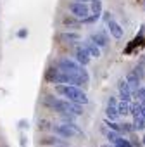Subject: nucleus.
Instances as JSON below:
<instances>
[{
	"label": "nucleus",
	"instance_id": "28",
	"mask_svg": "<svg viewBox=\"0 0 145 147\" xmlns=\"http://www.w3.org/2000/svg\"><path fill=\"white\" fill-rule=\"evenodd\" d=\"M104 19H105V21L109 23V21L112 19V18H111V12H105V14H104Z\"/></svg>",
	"mask_w": 145,
	"mask_h": 147
},
{
	"label": "nucleus",
	"instance_id": "3",
	"mask_svg": "<svg viewBox=\"0 0 145 147\" xmlns=\"http://www.w3.org/2000/svg\"><path fill=\"white\" fill-rule=\"evenodd\" d=\"M69 12L72 14V18H76L80 21L87 19L90 16V7L87 4H80V2H71L69 4Z\"/></svg>",
	"mask_w": 145,
	"mask_h": 147
},
{
	"label": "nucleus",
	"instance_id": "16",
	"mask_svg": "<svg viewBox=\"0 0 145 147\" xmlns=\"http://www.w3.org/2000/svg\"><path fill=\"white\" fill-rule=\"evenodd\" d=\"M140 113H142V104L140 102H135V104H130V114L135 118H140Z\"/></svg>",
	"mask_w": 145,
	"mask_h": 147
},
{
	"label": "nucleus",
	"instance_id": "23",
	"mask_svg": "<svg viewBox=\"0 0 145 147\" xmlns=\"http://www.w3.org/2000/svg\"><path fill=\"white\" fill-rule=\"evenodd\" d=\"M121 131L131 133V131H133V123H123V125H121Z\"/></svg>",
	"mask_w": 145,
	"mask_h": 147
},
{
	"label": "nucleus",
	"instance_id": "30",
	"mask_svg": "<svg viewBox=\"0 0 145 147\" xmlns=\"http://www.w3.org/2000/svg\"><path fill=\"white\" fill-rule=\"evenodd\" d=\"M75 2H80V4H87V2H92V0H75Z\"/></svg>",
	"mask_w": 145,
	"mask_h": 147
},
{
	"label": "nucleus",
	"instance_id": "20",
	"mask_svg": "<svg viewBox=\"0 0 145 147\" xmlns=\"http://www.w3.org/2000/svg\"><path fill=\"white\" fill-rule=\"evenodd\" d=\"M135 99L140 104H145V87H140L138 90H135Z\"/></svg>",
	"mask_w": 145,
	"mask_h": 147
},
{
	"label": "nucleus",
	"instance_id": "24",
	"mask_svg": "<svg viewBox=\"0 0 145 147\" xmlns=\"http://www.w3.org/2000/svg\"><path fill=\"white\" fill-rule=\"evenodd\" d=\"M116 145H117V147H133V145H131V142H130V140H126V138H123V137L117 140V144H116Z\"/></svg>",
	"mask_w": 145,
	"mask_h": 147
},
{
	"label": "nucleus",
	"instance_id": "12",
	"mask_svg": "<svg viewBox=\"0 0 145 147\" xmlns=\"http://www.w3.org/2000/svg\"><path fill=\"white\" fill-rule=\"evenodd\" d=\"M117 107H114V106H107L105 107V119H111V121H114V119H117Z\"/></svg>",
	"mask_w": 145,
	"mask_h": 147
},
{
	"label": "nucleus",
	"instance_id": "26",
	"mask_svg": "<svg viewBox=\"0 0 145 147\" xmlns=\"http://www.w3.org/2000/svg\"><path fill=\"white\" fill-rule=\"evenodd\" d=\"M107 106H114V107H117V100H116V97H109Z\"/></svg>",
	"mask_w": 145,
	"mask_h": 147
},
{
	"label": "nucleus",
	"instance_id": "21",
	"mask_svg": "<svg viewBox=\"0 0 145 147\" xmlns=\"http://www.w3.org/2000/svg\"><path fill=\"white\" fill-rule=\"evenodd\" d=\"M105 125H107V126L111 128V131H117V133L121 131V125H117L116 121H111V119H105Z\"/></svg>",
	"mask_w": 145,
	"mask_h": 147
},
{
	"label": "nucleus",
	"instance_id": "9",
	"mask_svg": "<svg viewBox=\"0 0 145 147\" xmlns=\"http://www.w3.org/2000/svg\"><path fill=\"white\" fill-rule=\"evenodd\" d=\"M90 54L87 52V49L85 47H78L76 49V62L80 64V66H87L88 62H90Z\"/></svg>",
	"mask_w": 145,
	"mask_h": 147
},
{
	"label": "nucleus",
	"instance_id": "14",
	"mask_svg": "<svg viewBox=\"0 0 145 147\" xmlns=\"http://www.w3.org/2000/svg\"><path fill=\"white\" fill-rule=\"evenodd\" d=\"M69 113H71L72 116H81V114H83V106L75 104V102H69Z\"/></svg>",
	"mask_w": 145,
	"mask_h": 147
},
{
	"label": "nucleus",
	"instance_id": "2",
	"mask_svg": "<svg viewBox=\"0 0 145 147\" xmlns=\"http://www.w3.org/2000/svg\"><path fill=\"white\" fill-rule=\"evenodd\" d=\"M54 133H57L59 137L62 138H71V137H75V135H83L81 128L76 125V123H64V125H54L52 126Z\"/></svg>",
	"mask_w": 145,
	"mask_h": 147
},
{
	"label": "nucleus",
	"instance_id": "1",
	"mask_svg": "<svg viewBox=\"0 0 145 147\" xmlns=\"http://www.w3.org/2000/svg\"><path fill=\"white\" fill-rule=\"evenodd\" d=\"M55 92L60 94V95H64L66 99H69V102H75V104H80V106L88 104L87 94L83 90H80L78 87H72V85H57Z\"/></svg>",
	"mask_w": 145,
	"mask_h": 147
},
{
	"label": "nucleus",
	"instance_id": "7",
	"mask_svg": "<svg viewBox=\"0 0 145 147\" xmlns=\"http://www.w3.org/2000/svg\"><path fill=\"white\" fill-rule=\"evenodd\" d=\"M117 90H119V97H121V100H123V102H130V100H131L133 92L130 90V87H128V83H126L124 80H121V82H119Z\"/></svg>",
	"mask_w": 145,
	"mask_h": 147
},
{
	"label": "nucleus",
	"instance_id": "22",
	"mask_svg": "<svg viewBox=\"0 0 145 147\" xmlns=\"http://www.w3.org/2000/svg\"><path fill=\"white\" fill-rule=\"evenodd\" d=\"M107 138H109V142H111V144H114V145H116V144H117V140H119L121 137H119V133H117V131H109V133H107Z\"/></svg>",
	"mask_w": 145,
	"mask_h": 147
},
{
	"label": "nucleus",
	"instance_id": "17",
	"mask_svg": "<svg viewBox=\"0 0 145 147\" xmlns=\"http://www.w3.org/2000/svg\"><path fill=\"white\" fill-rule=\"evenodd\" d=\"M60 144H62V140L57 138V137H47V138L42 140V145H54V147H57Z\"/></svg>",
	"mask_w": 145,
	"mask_h": 147
},
{
	"label": "nucleus",
	"instance_id": "13",
	"mask_svg": "<svg viewBox=\"0 0 145 147\" xmlns=\"http://www.w3.org/2000/svg\"><path fill=\"white\" fill-rule=\"evenodd\" d=\"M92 12H93V16H97V18H100L102 16V2L100 0H92Z\"/></svg>",
	"mask_w": 145,
	"mask_h": 147
},
{
	"label": "nucleus",
	"instance_id": "15",
	"mask_svg": "<svg viewBox=\"0 0 145 147\" xmlns=\"http://www.w3.org/2000/svg\"><path fill=\"white\" fill-rule=\"evenodd\" d=\"M62 23H64V26H69V28H80L81 26V21H78L76 18H64Z\"/></svg>",
	"mask_w": 145,
	"mask_h": 147
},
{
	"label": "nucleus",
	"instance_id": "8",
	"mask_svg": "<svg viewBox=\"0 0 145 147\" xmlns=\"http://www.w3.org/2000/svg\"><path fill=\"white\" fill-rule=\"evenodd\" d=\"M90 42H92V43H95L99 49H100V47H105V45L109 43L107 35H105L104 31H97V33H93V35L90 36Z\"/></svg>",
	"mask_w": 145,
	"mask_h": 147
},
{
	"label": "nucleus",
	"instance_id": "19",
	"mask_svg": "<svg viewBox=\"0 0 145 147\" xmlns=\"http://www.w3.org/2000/svg\"><path fill=\"white\" fill-rule=\"evenodd\" d=\"M133 130H136V131L145 130V119L143 118H135L133 119Z\"/></svg>",
	"mask_w": 145,
	"mask_h": 147
},
{
	"label": "nucleus",
	"instance_id": "33",
	"mask_svg": "<svg viewBox=\"0 0 145 147\" xmlns=\"http://www.w3.org/2000/svg\"><path fill=\"white\" fill-rule=\"evenodd\" d=\"M143 144H145V135H143Z\"/></svg>",
	"mask_w": 145,
	"mask_h": 147
},
{
	"label": "nucleus",
	"instance_id": "27",
	"mask_svg": "<svg viewBox=\"0 0 145 147\" xmlns=\"http://www.w3.org/2000/svg\"><path fill=\"white\" fill-rule=\"evenodd\" d=\"M17 36H19V38H26V36H28V30H24V28H23V30L17 33Z\"/></svg>",
	"mask_w": 145,
	"mask_h": 147
},
{
	"label": "nucleus",
	"instance_id": "32",
	"mask_svg": "<svg viewBox=\"0 0 145 147\" xmlns=\"http://www.w3.org/2000/svg\"><path fill=\"white\" fill-rule=\"evenodd\" d=\"M57 147H66V145H62V144H60V145H57Z\"/></svg>",
	"mask_w": 145,
	"mask_h": 147
},
{
	"label": "nucleus",
	"instance_id": "25",
	"mask_svg": "<svg viewBox=\"0 0 145 147\" xmlns=\"http://www.w3.org/2000/svg\"><path fill=\"white\" fill-rule=\"evenodd\" d=\"M99 19H100V18H97V16L92 14V16H88L87 19H83L81 23H83V24H92V23H95V21H99Z\"/></svg>",
	"mask_w": 145,
	"mask_h": 147
},
{
	"label": "nucleus",
	"instance_id": "31",
	"mask_svg": "<svg viewBox=\"0 0 145 147\" xmlns=\"http://www.w3.org/2000/svg\"><path fill=\"white\" fill-rule=\"evenodd\" d=\"M102 147H111V145H107V144H105V145H102Z\"/></svg>",
	"mask_w": 145,
	"mask_h": 147
},
{
	"label": "nucleus",
	"instance_id": "10",
	"mask_svg": "<svg viewBox=\"0 0 145 147\" xmlns=\"http://www.w3.org/2000/svg\"><path fill=\"white\" fill-rule=\"evenodd\" d=\"M126 83H128V87H130V90L131 92H135V90H138L140 88V78L135 75L133 71H130L128 75H126V80H124Z\"/></svg>",
	"mask_w": 145,
	"mask_h": 147
},
{
	"label": "nucleus",
	"instance_id": "6",
	"mask_svg": "<svg viewBox=\"0 0 145 147\" xmlns=\"http://www.w3.org/2000/svg\"><path fill=\"white\" fill-rule=\"evenodd\" d=\"M107 28H109L111 36H114L116 40H121V38H123L124 31H123V28H121V24H119V23H116L114 19H111V21L107 23Z\"/></svg>",
	"mask_w": 145,
	"mask_h": 147
},
{
	"label": "nucleus",
	"instance_id": "4",
	"mask_svg": "<svg viewBox=\"0 0 145 147\" xmlns=\"http://www.w3.org/2000/svg\"><path fill=\"white\" fill-rule=\"evenodd\" d=\"M81 67H83V66H80L78 62L71 61V59H66V57H62V59L57 62V69L62 71V73H69V75H76V73H80Z\"/></svg>",
	"mask_w": 145,
	"mask_h": 147
},
{
	"label": "nucleus",
	"instance_id": "5",
	"mask_svg": "<svg viewBox=\"0 0 145 147\" xmlns=\"http://www.w3.org/2000/svg\"><path fill=\"white\" fill-rule=\"evenodd\" d=\"M57 38L64 43H78L81 40V35L76 33V31H64V33H59Z\"/></svg>",
	"mask_w": 145,
	"mask_h": 147
},
{
	"label": "nucleus",
	"instance_id": "29",
	"mask_svg": "<svg viewBox=\"0 0 145 147\" xmlns=\"http://www.w3.org/2000/svg\"><path fill=\"white\" fill-rule=\"evenodd\" d=\"M140 118L145 119V104H142V113H140Z\"/></svg>",
	"mask_w": 145,
	"mask_h": 147
},
{
	"label": "nucleus",
	"instance_id": "11",
	"mask_svg": "<svg viewBox=\"0 0 145 147\" xmlns=\"http://www.w3.org/2000/svg\"><path fill=\"white\" fill-rule=\"evenodd\" d=\"M83 47L87 49V52L90 54V57H97V59L100 57V49H99L95 43H92L90 40H88V42H85V45H83Z\"/></svg>",
	"mask_w": 145,
	"mask_h": 147
},
{
	"label": "nucleus",
	"instance_id": "18",
	"mask_svg": "<svg viewBox=\"0 0 145 147\" xmlns=\"http://www.w3.org/2000/svg\"><path fill=\"white\" fill-rule=\"evenodd\" d=\"M117 114L119 116H124V114H130V102H119L117 104Z\"/></svg>",
	"mask_w": 145,
	"mask_h": 147
}]
</instances>
